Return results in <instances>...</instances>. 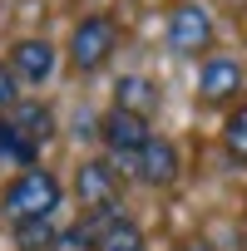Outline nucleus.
Returning a JSON list of instances; mask_svg holds the SVG:
<instances>
[{
	"label": "nucleus",
	"mask_w": 247,
	"mask_h": 251,
	"mask_svg": "<svg viewBox=\"0 0 247 251\" xmlns=\"http://www.w3.org/2000/svg\"><path fill=\"white\" fill-rule=\"evenodd\" d=\"M55 45L50 40H20L15 50H10V69H15V79H25V84H45L50 74H55Z\"/></svg>",
	"instance_id": "39448f33"
},
{
	"label": "nucleus",
	"mask_w": 247,
	"mask_h": 251,
	"mask_svg": "<svg viewBox=\"0 0 247 251\" xmlns=\"http://www.w3.org/2000/svg\"><path fill=\"white\" fill-rule=\"evenodd\" d=\"M99 251H144V236L134 222H109L99 231Z\"/></svg>",
	"instance_id": "ddd939ff"
},
{
	"label": "nucleus",
	"mask_w": 247,
	"mask_h": 251,
	"mask_svg": "<svg viewBox=\"0 0 247 251\" xmlns=\"http://www.w3.org/2000/svg\"><path fill=\"white\" fill-rule=\"evenodd\" d=\"M99 138L109 143V153H114V158H134V163H139V153L154 143V133H149V118H139V113H129V108H114V113L104 118Z\"/></svg>",
	"instance_id": "7ed1b4c3"
},
{
	"label": "nucleus",
	"mask_w": 247,
	"mask_h": 251,
	"mask_svg": "<svg viewBox=\"0 0 247 251\" xmlns=\"http://www.w3.org/2000/svg\"><path fill=\"white\" fill-rule=\"evenodd\" d=\"M55 222L50 217H35V222H15V241L25 246V251H50L55 246Z\"/></svg>",
	"instance_id": "f8f14e48"
},
{
	"label": "nucleus",
	"mask_w": 247,
	"mask_h": 251,
	"mask_svg": "<svg viewBox=\"0 0 247 251\" xmlns=\"http://www.w3.org/2000/svg\"><path fill=\"white\" fill-rule=\"evenodd\" d=\"M242 89V64L237 59H208L203 64V74H198V99L203 103H227L232 94Z\"/></svg>",
	"instance_id": "423d86ee"
},
{
	"label": "nucleus",
	"mask_w": 247,
	"mask_h": 251,
	"mask_svg": "<svg viewBox=\"0 0 247 251\" xmlns=\"http://www.w3.org/2000/svg\"><path fill=\"white\" fill-rule=\"evenodd\" d=\"M208 40H213V20L203 5H178L168 15V50L173 54H198V50H208Z\"/></svg>",
	"instance_id": "20e7f679"
},
{
	"label": "nucleus",
	"mask_w": 247,
	"mask_h": 251,
	"mask_svg": "<svg viewBox=\"0 0 247 251\" xmlns=\"http://www.w3.org/2000/svg\"><path fill=\"white\" fill-rule=\"evenodd\" d=\"M74 187H79V202L89 207V212H114V177H109V168L104 163H84L79 168V177H74Z\"/></svg>",
	"instance_id": "0eeeda50"
},
{
	"label": "nucleus",
	"mask_w": 247,
	"mask_h": 251,
	"mask_svg": "<svg viewBox=\"0 0 247 251\" xmlns=\"http://www.w3.org/2000/svg\"><path fill=\"white\" fill-rule=\"evenodd\" d=\"M60 182H55V173H40V168H30V173H20L10 187H5V212L15 217V222H35V217H55L60 212Z\"/></svg>",
	"instance_id": "f257e3e1"
},
{
	"label": "nucleus",
	"mask_w": 247,
	"mask_h": 251,
	"mask_svg": "<svg viewBox=\"0 0 247 251\" xmlns=\"http://www.w3.org/2000/svg\"><path fill=\"white\" fill-rule=\"evenodd\" d=\"M10 123L30 138V143H45L50 133H55V113L45 108V103H15V113H10Z\"/></svg>",
	"instance_id": "1a4fd4ad"
},
{
	"label": "nucleus",
	"mask_w": 247,
	"mask_h": 251,
	"mask_svg": "<svg viewBox=\"0 0 247 251\" xmlns=\"http://www.w3.org/2000/svg\"><path fill=\"white\" fill-rule=\"evenodd\" d=\"M119 108H129V113H149L154 108V84L149 79H139V74H129V79H119Z\"/></svg>",
	"instance_id": "9b49d317"
},
{
	"label": "nucleus",
	"mask_w": 247,
	"mask_h": 251,
	"mask_svg": "<svg viewBox=\"0 0 247 251\" xmlns=\"http://www.w3.org/2000/svg\"><path fill=\"white\" fill-rule=\"evenodd\" d=\"M0 163H15V168H35V143L15 128L10 118H0Z\"/></svg>",
	"instance_id": "9d476101"
},
{
	"label": "nucleus",
	"mask_w": 247,
	"mask_h": 251,
	"mask_svg": "<svg viewBox=\"0 0 247 251\" xmlns=\"http://www.w3.org/2000/svg\"><path fill=\"white\" fill-rule=\"evenodd\" d=\"M193 251H208V246H203V241H193Z\"/></svg>",
	"instance_id": "f3484780"
},
{
	"label": "nucleus",
	"mask_w": 247,
	"mask_h": 251,
	"mask_svg": "<svg viewBox=\"0 0 247 251\" xmlns=\"http://www.w3.org/2000/svg\"><path fill=\"white\" fill-rule=\"evenodd\" d=\"M222 143H227V153H232L237 163H247V103H242V108H232L227 128H222Z\"/></svg>",
	"instance_id": "4468645a"
},
{
	"label": "nucleus",
	"mask_w": 247,
	"mask_h": 251,
	"mask_svg": "<svg viewBox=\"0 0 247 251\" xmlns=\"http://www.w3.org/2000/svg\"><path fill=\"white\" fill-rule=\"evenodd\" d=\"M114 40H119V30H114V20H104V15H89V20H79L74 25V40H69V59H74V69H104L109 64V54H114Z\"/></svg>",
	"instance_id": "f03ea898"
},
{
	"label": "nucleus",
	"mask_w": 247,
	"mask_h": 251,
	"mask_svg": "<svg viewBox=\"0 0 247 251\" xmlns=\"http://www.w3.org/2000/svg\"><path fill=\"white\" fill-rule=\"evenodd\" d=\"M50 251H99V236L94 231H84V226H69V231H60L55 236V246Z\"/></svg>",
	"instance_id": "2eb2a0df"
},
{
	"label": "nucleus",
	"mask_w": 247,
	"mask_h": 251,
	"mask_svg": "<svg viewBox=\"0 0 247 251\" xmlns=\"http://www.w3.org/2000/svg\"><path fill=\"white\" fill-rule=\"evenodd\" d=\"M139 177L149 182V187H168L173 177H178V153H173V143H163V138H154L144 153H139Z\"/></svg>",
	"instance_id": "6e6552de"
},
{
	"label": "nucleus",
	"mask_w": 247,
	"mask_h": 251,
	"mask_svg": "<svg viewBox=\"0 0 247 251\" xmlns=\"http://www.w3.org/2000/svg\"><path fill=\"white\" fill-rule=\"evenodd\" d=\"M15 103V69L0 59V108H10Z\"/></svg>",
	"instance_id": "dca6fc26"
}]
</instances>
